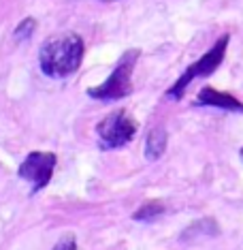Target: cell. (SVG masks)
I'll use <instances>...</instances> for the list:
<instances>
[{
    "mask_svg": "<svg viewBox=\"0 0 243 250\" xmlns=\"http://www.w3.org/2000/svg\"><path fill=\"white\" fill-rule=\"evenodd\" d=\"M83 49H86V45L77 32H64V35L47 39L41 45V52H38L41 71L54 79L71 77L81 66Z\"/></svg>",
    "mask_w": 243,
    "mask_h": 250,
    "instance_id": "6da1fadb",
    "label": "cell"
},
{
    "mask_svg": "<svg viewBox=\"0 0 243 250\" xmlns=\"http://www.w3.org/2000/svg\"><path fill=\"white\" fill-rule=\"evenodd\" d=\"M141 52L139 49H126L120 60H117L115 69L111 71V75L105 79L100 86L90 88L88 96L96 101H120L126 99L128 94L132 92V71L134 64H137Z\"/></svg>",
    "mask_w": 243,
    "mask_h": 250,
    "instance_id": "7a4b0ae2",
    "label": "cell"
},
{
    "mask_svg": "<svg viewBox=\"0 0 243 250\" xmlns=\"http://www.w3.org/2000/svg\"><path fill=\"white\" fill-rule=\"evenodd\" d=\"M228 41H230V37H228V35H222L216 43H213V47L209 49L207 54H203L196 62H192L188 69H186L182 75H179L177 82H175L173 86L167 90V94H165L167 99L179 101V99L184 96L186 88L190 86L192 79H196V77H207V75H211V73H216L218 66L222 64L224 56H226V47H228Z\"/></svg>",
    "mask_w": 243,
    "mask_h": 250,
    "instance_id": "3957f363",
    "label": "cell"
},
{
    "mask_svg": "<svg viewBox=\"0 0 243 250\" xmlns=\"http://www.w3.org/2000/svg\"><path fill=\"white\" fill-rule=\"evenodd\" d=\"M137 130L139 124L128 113V109H117L96 124V137H98L100 150H117L131 144Z\"/></svg>",
    "mask_w": 243,
    "mask_h": 250,
    "instance_id": "277c9868",
    "label": "cell"
},
{
    "mask_svg": "<svg viewBox=\"0 0 243 250\" xmlns=\"http://www.w3.org/2000/svg\"><path fill=\"white\" fill-rule=\"evenodd\" d=\"M56 154L54 152H41V150H35L30 152L24 163L19 165L18 173L21 180H26L28 184L32 186L30 192L37 195L38 190H43L45 186L52 182V175H54V169H56Z\"/></svg>",
    "mask_w": 243,
    "mask_h": 250,
    "instance_id": "5b68a950",
    "label": "cell"
},
{
    "mask_svg": "<svg viewBox=\"0 0 243 250\" xmlns=\"http://www.w3.org/2000/svg\"><path fill=\"white\" fill-rule=\"evenodd\" d=\"M194 105H199V107H220V109H226V111L243 113V103L239 99H235L233 94L220 92V90L211 88V86H205L199 94H196Z\"/></svg>",
    "mask_w": 243,
    "mask_h": 250,
    "instance_id": "8992f818",
    "label": "cell"
},
{
    "mask_svg": "<svg viewBox=\"0 0 243 250\" xmlns=\"http://www.w3.org/2000/svg\"><path fill=\"white\" fill-rule=\"evenodd\" d=\"M167 144H168V135L165 128L156 126L150 130L148 139H145V158L148 161H158L167 150Z\"/></svg>",
    "mask_w": 243,
    "mask_h": 250,
    "instance_id": "52a82bcc",
    "label": "cell"
},
{
    "mask_svg": "<svg viewBox=\"0 0 243 250\" xmlns=\"http://www.w3.org/2000/svg\"><path fill=\"white\" fill-rule=\"evenodd\" d=\"M162 212H165V206H162L160 201H148L132 214V218L141 220V223H148V220H156Z\"/></svg>",
    "mask_w": 243,
    "mask_h": 250,
    "instance_id": "ba28073f",
    "label": "cell"
},
{
    "mask_svg": "<svg viewBox=\"0 0 243 250\" xmlns=\"http://www.w3.org/2000/svg\"><path fill=\"white\" fill-rule=\"evenodd\" d=\"M35 30H37V20L35 18H24L18 24V28L13 30V39L18 43H21V41H26V39H30Z\"/></svg>",
    "mask_w": 243,
    "mask_h": 250,
    "instance_id": "9c48e42d",
    "label": "cell"
},
{
    "mask_svg": "<svg viewBox=\"0 0 243 250\" xmlns=\"http://www.w3.org/2000/svg\"><path fill=\"white\" fill-rule=\"evenodd\" d=\"M54 250H77V240L73 233H66V235H62L58 244L54 246Z\"/></svg>",
    "mask_w": 243,
    "mask_h": 250,
    "instance_id": "30bf717a",
    "label": "cell"
},
{
    "mask_svg": "<svg viewBox=\"0 0 243 250\" xmlns=\"http://www.w3.org/2000/svg\"><path fill=\"white\" fill-rule=\"evenodd\" d=\"M239 158H241V163H243V147H241V152H239Z\"/></svg>",
    "mask_w": 243,
    "mask_h": 250,
    "instance_id": "8fae6325",
    "label": "cell"
},
{
    "mask_svg": "<svg viewBox=\"0 0 243 250\" xmlns=\"http://www.w3.org/2000/svg\"><path fill=\"white\" fill-rule=\"evenodd\" d=\"M105 2H113V0H105Z\"/></svg>",
    "mask_w": 243,
    "mask_h": 250,
    "instance_id": "7c38bea8",
    "label": "cell"
}]
</instances>
